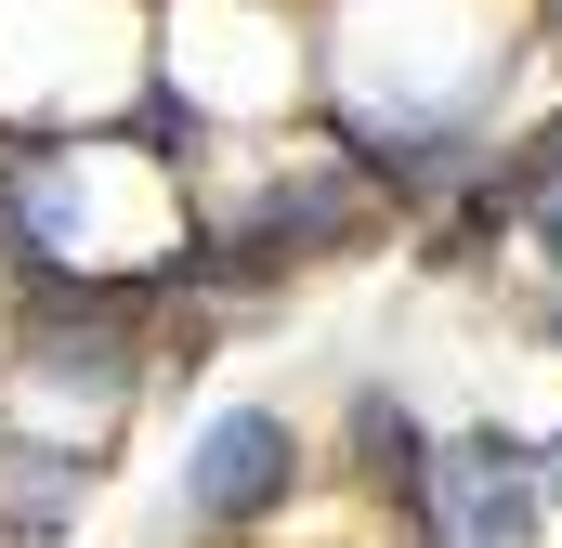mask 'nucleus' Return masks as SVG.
Masks as SVG:
<instances>
[{
	"mask_svg": "<svg viewBox=\"0 0 562 548\" xmlns=\"http://www.w3.org/2000/svg\"><path fill=\"white\" fill-rule=\"evenodd\" d=\"M419 536L431 548H537V536H550V457H537L510 418H458V431H431Z\"/></svg>",
	"mask_w": 562,
	"mask_h": 548,
	"instance_id": "nucleus-1",
	"label": "nucleus"
},
{
	"mask_svg": "<svg viewBox=\"0 0 562 548\" xmlns=\"http://www.w3.org/2000/svg\"><path fill=\"white\" fill-rule=\"evenodd\" d=\"M288 496H301V431L276 406H210L183 431V536H249V523H276Z\"/></svg>",
	"mask_w": 562,
	"mask_h": 548,
	"instance_id": "nucleus-2",
	"label": "nucleus"
},
{
	"mask_svg": "<svg viewBox=\"0 0 562 548\" xmlns=\"http://www.w3.org/2000/svg\"><path fill=\"white\" fill-rule=\"evenodd\" d=\"M79 510H92V444L0 431V548H53Z\"/></svg>",
	"mask_w": 562,
	"mask_h": 548,
	"instance_id": "nucleus-3",
	"label": "nucleus"
},
{
	"mask_svg": "<svg viewBox=\"0 0 562 548\" xmlns=\"http://www.w3.org/2000/svg\"><path fill=\"white\" fill-rule=\"evenodd\" d=\"M340 457L367 470V496H406V510H419V483H431V431H419V406H406L393 379H353V406H340Z\"/></svg>",
	"mask_w": 562,
	"mask_h": 548,
	"instance_id": "nucleus-4",
	"label": "nucleus"
},
{
	"mask_svg": "<svg viewBox=\"0 0 562 548\" xmlns=\"http://www.w3.org/2000/svg\"><path fill=\"white\" fill-rule=\"evenodd\" d=\"M537 340H550V353H562V287H550V300H537Z\"/></svg>",
	"mask_w": 562,
	"mask_h": 548,
	"instance_id": "nucleus-5",
	"label": "nucleus"
},
{
	"mask_svg": "<svg viewBox=\"0 0 562 548\" xmlns=\"http://www.w3.org/2000/svg\"><path fill=\"white\" fill-rule=\"evenodd\" d=\"M537 457H550V510H562V431H550V444H537Z\"/></svg>",
	"mask_w": 562,
	"mask_h": 548,
	"instance_id": "nucleus-6",
	"label": "nucleus"
}]
</instances>
